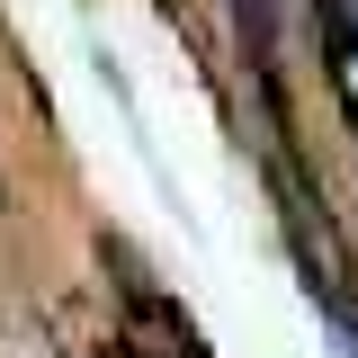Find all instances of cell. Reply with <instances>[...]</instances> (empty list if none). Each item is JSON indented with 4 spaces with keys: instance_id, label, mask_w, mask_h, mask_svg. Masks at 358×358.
Segmentation results:
<instances>
[{
    "instance_id": "1",
    "label": "cell",
    "mask_w": 358,
    "mask_h": 358,
    "mask_svg": "<svg viewBox=\"0 0 358 358\" xmlns=\"http://www.w3.org/2000/svg\"><path fill=\"white\" fill-rule=\"evenodd\" d=\"M233 36L251 54V72H268L278 63V0H233Z\"/></svg>"
},
{
    "instance_id": "2",
    "label": "cell",
    "mask_w": 358,
    "mask_h": 358,
    "mask_svg": "<svg viewBox=\"0 0 358 358\" xmlns=\"http://www.w3.org/2000/svg\"><path fill=\"white\" fill-rule=\"evenodd\" d=\"M322 9H331V27H341V36H350V54H358V0H322Z\"/></svg>"
}]
</instances>
